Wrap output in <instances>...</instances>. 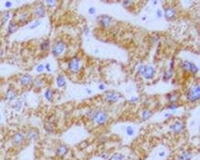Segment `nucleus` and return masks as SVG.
Returning a JSON list of instances; mask_svg holds the SVG:
<instances>
[{
  "instance_id": "nucleus-1",
  "label": "nucleus",
  "mask_w": 200,
  "mask_h": 160,
  "mask_svg": "<svg viewBox=\"0 0 200 160\" xmlns=\"http://www.w3.org/2000/svg\"><path fill=\"white\" fill-rule=\"evenodd\" d=\"M186 98L189 102L195 103L200 98V86L199 84H195L186 92Z\"/></svg>"
},
{
  "instance_id": "nucleus-2",
  "label": "nucleus",
  "mask_w": 200,
  "mask_h": 160,
  "mask_svg": "<svg viewBox=\"0 0 200 160\" xmlns=\"http://www.w3.org/2000/svg\"><path fill=\"white\" fill-rule=\"evenodd\" d=\"M65 49H66V44L64 41H62V40H59V41H56L53 44L52 54L55 57H59L65 51Z\"/></svg>"
},
{
  "instance_id": "nucleus-3",
  "label": "nucleus",
  "mask_w": 200,
  "mask_h": 160,
  "mask_svg": "<svg viewBox=\"0 0 200 160\" xmlns=\"http://www.w3.org/2000/svg\"><path fill=\"white\" fill-rule=\"evenodd\" d=\"M109 116L108 114L103 110H97L96 114L94 116V118H93L92 121H94L97 125H104L106 123V121H108Z\"/></svg>"
},
{
  "instance_id": "nucleus-4",
  "label": "nucleus",
  "mask_w": 200,
  "mask_h": 160,
  "mask_svg": "<svg viewBox=\"0 0 200 160\" xmlns=\"http://www.w3.org/2000/svg\"><path fill=\"white\" fill-rule=\"evenodd\" d=\"M80 59H79L78 57H72L68 63V70L71 73H78L80 70Z\"/></svg>"
},
{
  "instance_id": "nucleus-5",
  "label": "nucleus",
  "mask_w": 200,
  "mask_h": 160,
  "mask_svg": "<svg viewBox=\"0 0 200 160\" xmlns=\"http://www.w3.org/2000/svg\"><path fill=\"white\" fill-rule=\"evenodd\" d=\"M180 67L184 70V71H189L191 73H194V74H196V73L198 72V68L197 66L194 63H192L190 61H184L182 62L181 64H180Z\"/></svg>"
},
{
  "instance_id": "nucleus-6",
  "label": "nucleus",
  "mask_w": 200,
  "mask_h": 160,
  "mask_svg": "<svg viewBox=\"0 0 200 160\" xmlns=\"http://www.w3.org/2000/svg\"><path fill=\"white\" fill-rule=\"evenodd\" d=\"M184 128H185L184 123L183 121H177L170 126V131L173 134H179V133H181L184 130Z\"/></svg>"
},
{
  "instance_id": "nucleus-7",
  "label": "nucleus",
  "mask_w": 200,
  "mask_h": 160,
  "mask_svg": "<svg viewBox=\"0 0 200 160\" xmlns=\"http://www.w3.org/2000/svg\"><path fill=\"white\" fill-rule=\"evenodd\" d=\"M120 97H121V95H120L119 93L114 92V91H109L107 93H105V95H104V100L109 103L117 102L120 99Z\"/></svg>"
},
{
  "instance_id": "nucleus-8",
  "label": "nucleus",
  "mask_w": 200,
  "mask_h": 160,
  "mask_svg": "<svg viewBox=\"0 0 200 160\" xmlns=\"http://www.w3.org/2000/svg\"><path fill=\"white\" fill-rule=\"evenodd\" d=\"M97 22L102 28H108L112 22V19L107 15H102L97 18Z\"/></svg>"
},
{
  "instance_id": "nucleus-9",
  "label": "nucleus",
  "mask_w": 200,
  "mask_h": 160,
  "mask_svg": "<svg viewBox=\"0 0 200 160\" xmlns=\"http://www.w3.org/2000/svg\"><path fill=\"white\" fill-rule=\"evenodd\" d=\"M25 139V135L23 134L22 132H16L15 134H13L12 138H11V142L12 144L15 146H19L21 145Z\"/></svg>"
},
{
  "instance_id": "nucleus-10",
  "label": "nucleus",
  "mask_w": 200,
  "mask_h": 160,
  "mask_svg": "<svg viewBox=\"0 0 200 160\" xmlns=\"http://www.w3.org/2000/svg\"><path fill=\"white\" fill-rule=\"evenodd\" d=\"M68 151H69V149L68 147V145L63 144V143L59 144L56 149V156L57 157H64L68 155Z\"/></svg>"
},
{
  "instance_id": "nucleus-11",
  "label": "nucleus",
  "mask_w": 200,
  "mask_h": 160,
  "mask_svg": "<svg viewBox=\"0 0 200 160\" xmlns=\"http://www.w3.org/2000/svg\"><path fill=\"white\" fill-rule=\"evenodd\" d=\"M164 17L167 21H172L176 17V9L172 6H168L164 10Z\"/></svg>"
},
{
  "instance_id": "nucleus-12",
  "label": "nucleus",
  "mask_w": 200,
  "mask_h": 160,
  "mask_svg": "<svg viewBox=\"0 0 200 160\" xmlns=\"http://www.w3.org/2000/svg\"><path fill=\"white\" fill-rule=\"evenodd\" d=\"M143 77L147 80H150L152 79L153 77H154L155 75V70L154 68H153L152 66L150 65H148V66H146V68H145V71L143 73Z\"/></svg>"
},
{
  "instance_id": "nucleus-13",
  "label": "nucleus",
  "mask_w": 200,
  "mask_h": 160,
  "mask_svg": "<svg viewBox=\"0 0 200 160\" xmlns=\"http://www.w3.org/2000/svg\"><path fill=\"white\" fill-rule=\"evenodd\" d=\"M19 83L22 86H29L32 83V77L30 74H24L19 79Z\"/></svg>"
},
{
  "instance_id": "nucleus-14",
  "label": "nucleus",
  "mask_w": 200,
  "mask_h": 160,
  "mask_svg": "<svg viewBox=\"0 0 200 160\" xmlns=\"http://www.w3.org/2000/svg\"><path fill=\"white\" fill-rule=\"evenodd\" d=\"M192 158V154L190 151H183L181 154H179L178 156H176L174 160H191Z\"/></svg>"
},
{
  "instance_id": "nucleus-15",
  "label": "nucleus",
  "mask_w": 200,
  "mask_h": 160,
  "mask_svg": "<svg viewBox=\"0 0 200 160\" xmlns=\"http://www.w3.org/2000/svg\"><path fill=\"white\" fill-rule=\"evenodd\" d=\"M39 136V131L36 129H31L28 131L27 134H26V137H27L28 140H31V141H33V140H36Z\"/></svg>"
},
{
  "instance_id": "nucleus-16",
  "label": "nucleus",
  "mask_w": 200,
  "mask_h": 160,
  "mask_svg": "<svg viewBox=\"0 0 200 160\" xmlns=\"http://www.w3.org/2000/svg\"><path fill=\"white\" fill-rule=\"evenodd\" d=\"M35 15L38 18H43L45 16V8L43 4L39 5L35 9Z\"/></svg>"
},
{
  "instance_id": "nucleus-17",
  "label": "nucleus",
  "mask_w": 200,
  "mask_h": 160,
  "mask_svg": "<svg viewBox=\"0 0 200 160\" xmlns=\"http://www.w3.org/2000/svg\"><path fill=\"white\" fill-rule=\"evenodd\" d=\"M56 129V126H55V122L54 121H48L47 122H45L44 123V130L46 132H48V133H53L54 132Z\"/></svg>"
},
{
  "instance_id": "nucleus-18",
  "label": "nucleus",
  "mask_w": 200,
  "mask_h": 160,
  "mask_svg": "<svg viewBox=\"0 0 200 160\" xmlns=\"http://www.w3.org/2000/svg\"><path fill=\"white\" fill-rule=\"evenodd\" d=\"M19 29V24L17 22H15L14 21H11L9 24V27H8V32L9 34H12V33H14L18 31Z\"/></svg>"
},
{
  "instance_id": "nucleus-19",
  "label": "nucleus",
  "mask_w": 200,
  "mask_h": 160,
  "mask_svg": "<svg viewBox=\"0 0 200 160\" xmlns=\"http://www.w3.org/2000/svg\"><path fill=\"white\" fill-rule=\"evenodd\" d=\"M15 98H16L15 91L13 89H9L6 94V99L8 100V101H12V100H14Z\"/></svg>"
},
{
  "instance_id": "nucleus-20",
  "label": "nucleus",
  "mask_w": 200,
  "mask_h": 160,
  "mask_svg": "<svg viewBox=\"0 0 200 160\" xmlns=\"http://www.w3.org/2000/svg\"><path fill=\"white\" fill-rule=\"evenodd\" d=\"M29 22V14L28 13H21L19 17V22L21 24H26Z\"/></svg>"
},
{
  "instance_id": "nucleus-21",
  "label": "nucleus",
  "mask_w": 200,
  "mask_h": 160,
  "mask_svg": "<svg viewBox=\"0 0 200 160\" xmlns=\"http://www.w3.org/2000/svg\"><path fill=\"white\" fill-rule=\"evenodd\" d=\"M56 83L58 87H65V79L64 75H58L56 78Z\"/></svg>"
},
{
  "instance_id": "nucleus-22",
  "label": "nucleus",
  "mask_w": 200,
  "mask_h": 160,
  "mask_svg": "<svg viewBox=\"0 0 200 160\" xmlns=\"http://www.w3.org/2000/svg\"><path fill=\"white\" fill-rule=\"evenodd\" d=\"M44 97L46 100H48V101H53V99H54V92H53L52 89L48 88L45 90V93H44Z\"/></svg>"
},
{
  "instance_id": "nucleus-23",
  "label": "nucleus",
  "mask_w": 200,
  "mask_h": 160,
  "mask_svg": "<svg viewBox=\"0 0 200 160\" xmlns=\"http://www.w3.org/2000/svg\"><path fill=\"white\" fill-rule=\"evenodd\" d=\"M153 115V112L149 109H145L143 112H142V114H141V118H142V121H147V119H149V118H151Z\"/></svg>"
},
{
  "instance_id": "nucleus-24",
  "label": "nucleus",
  "mask_w": 200,
  "mask_h": 160,
  "mask_svg": "<svg viewBox=\"0 0 200 160\" xmlns=\"http://www.w3.org/2000/svg\"><path fill=\"white\" fill-rule=\"evenodd\" d=\"M50 48V41L49 40H43V41L40 44V49L42 51H48Z\"/></svg>"
},
{
  "instance_id": "nucleus-25",
  "label": "nucleus",
  "mask_w": 200,
  "mask_h": 160,
  "mask_svg": "<svg viewBox=\"0 0 200 160\" xmlns=\"http://www.w3.org/2000/svg\"><path fill=\"white\" fill-rule=\"evenodd\" d=\"M172 75H173V72H172V69L166 70L164 72V74H163V80H164V81H169V80L172 77Z\"/></svg>"
},
{
  "instance_id": "nucleus-26",
  "label": "nucleus",
  "mask_w": 200,
  "mask_h": 160,
  "mask_svg": "<svg viewBox=\"0 0 200 160\" xmlns=\"http://www.w3.org/2000/svg\"><path fill=\"white\" fill-rule=\"evenodd\" d=\"M33 84H34L35 87H42L43 85V80L41 78H36L34 81H32Z\"/></svg>"
},
{
  "instance_id": "nucleus-27",
  "label": "nucleus",
  "mask_w": 200,
  "mask_h": 160,
  "mask_svg": "<svg viewBox=\"0 0 200 160\" xmlns=\"http://www.w3.org/2000/svg\"><path fill=\"white\" fill-rule=\"evenodd\" d=\"M9 11H5L3 14H2V17H1V24H4L6 23V22H8V19H9Z\"/></svg>"
},
{
  "instance_id": "nucleus-28",
  "label": "nucleus",
  "mask_w": 200,
  "mask_h": 160,
  "mask_svg": "<svg viewBox=\"0 0 200 160\" xmlns=\"http://www.w3.org/2000/svg\"><path fill=\"white\" fill-rule=\"evenodd\" d=\"M167 98H168V100L171 103H175V101L178 98V95H175L174 93H171V94L167 95Z\"/></svg>"
},
{
  "instance_id": "nucleus-29",
  "label": "nucleus",
  "mask_w": 200,
  "mask_h": 160,
  "mask_svg": "<svg viewBox=\"0 0 200 160\" xmlns=\"http://www.w3.org/2000/svg\"><path fill=\"white\" fill-rule=\"evenodd\" d=\"M109 160H125V156L122 155V154H115V155H112L110 158H109Z\"/></svg>"
},
{
  "instance_id": "nucleus-30",
  "label": "nucleus",
  "mask_w": 200,
  "mask_h": 160,
  "mask_svg": "<svg viewBox=\"0 0 200 160\" xmlns=\"http://www.w3.org/2000/svg\"><path fill=\"white\" fill-rule=\"evenodd\" d=\"M21 106H22V103L21 100H17L16 103L13 105V108H14L15 110H19L21 108Z\"/></svg>"
},
{
  "instance_id": "nucleus-31",
  "label": "nucleus",
  "mask_w": 200,
  "mask_h": 160,
  "mask_svg": "<svg viewBox=\"0 0 200 160\" xmlns=\"http://www.w3.org/2000/svg\"><path fill=\"white\" fill-rule=\"evenodd\" d=\"M125 131H126V134H127L128 136H133L135 134V130H134V128H133V127H131V126H129V127L126 128Z\"/></svg>"
},
{
  "instance_id": "nucleus-32",
  "label": "nucleus",
  "mask_w": 200,
  "mask_h": 160,
  "mask_svg": "<svg viewBox=\"0 0 200 160\" xmlns=\"http://www.w3.org/2000/svg\"><path fill=\"white\" fill-rule=\"evenodd\" d=\"M122 4L126 9H131L132 6H134V2H133V1H123Z\"/></svg>"
},
{
  "instance_id": "nucleus-33",
  "label": "nucleus",
  "mask_w": 200,
  "mask_h": 160,
  "mask_svg": "<svg viewBox=\"0 0 200 160\" xmlns=\"http://www.w3.org/2000/svg\"><path fill=\"white\" fill-rule=\"evenodd\" d=\"M40 24H41V21H39V19H37V21H35V22H34V23H32L29 28H30L31 30H32V29H35V28H37V27H38V26H39Z\"/></svg>"
},
{
  "instance_id": "nucleus-34",
  "label": "nucleus",
  "mask_w": 200,
  "mask_h": 160,
  "mask_svg": "<svg viewBox=\"0 0 200 160\" xmlns=\"http://www.w3.org/2000/svg\"><path fill=\"white\" fill-rule=\"evenodd\" d=\"M44 70V65L43 64H39L37 67H36V71L38 73H41Z\"/></svg>"
},
{
  "instance_id": "nucleus-35",
  "label": "nucleus",
  "mask_w": 200,
  "mask_h": 160,
  "mask_svg": "<svg viewBox=\"0 0 200 160\" xmlns=\"http://www.w3.org/2000/svg\"><path fill=\"white\" fill-rule=\"evenodd\" d=\"M145 68H146V66L145 65H141V66H139L138 67V69H137V74H143L144 71H145Z\"/></svg>"
},
{
  "instance_id": "nucleus-36",
  "label": "nucleus",
  "mask_w": 200,
  "mask_h": 160,
  "mask_svg": "<svg viewBox=\"0 0 200 160\" xmlns=\"http://www.w3.org/2000/svg\"><path fill=\"white\" fill-rule=\"evenodd\" d=\"M46 5L48 6H55L57 3V1H55V0H47V1L45 2Z\"/></svg>"
},
{
  "instance_id": "nucleus-37",
  "label": "nucleus",
  "mask_w": 200,
  "mask_h": 160,
  "mask_svg": "<svg viewBox=\"0 0 200 160\" xmlns=\"http://www.w3.org/2000/svg\"><path fill=\"white\" fill-rule=\"evenodd\" d=\"M167 108H168L169 109H171V110H174V109H176V108H178V105H177L175 103H171L170 105H168Z\"/></svg>"
},
{
  "instance_id": "nucleus-38",
  "label": "nucleus",
  "mask_w": 200,
  "mask_h": 160,
  "mask_svg": "<svg viewBox=\"0 0 200 160\" xmlns=\"http://www.w3.org/2000/svg\"><path fill=\"white\" fill-rule=\"evenodd\" d=\"M44 69L47 70V71H51V65L49 64V63H46L45 65H44Z\"/></svg>"
},
{
  "instance_id": "nucleus-39",
  "label": "nucleus",
  "mask_w": 200,
  "mask_h": 160,
  "mask_svg": "<svg viewBox=\"0 0 200 160\" xmlns=\"http://www.w3.org/2000/svg\"><path fill=\"white\" fill-rule=\"evenodd\" d=\"M95 12H96L95 8H90L89 9V13H90V14H95Z\"/></svg>"
},
{
  "instance_id": "nucleus-40",
  "label": "nucleus",
  "mask_w": 200,
  "mask_h": 160,
  "mask_svg": "<svg viewBox=\"0 0 200 160\" xmlns=\"http://www.w3.org/2000/svg\"><path fill=\"white\" fill-rule=\"evenodd\" d=\"M157 16L161 19V18H162V16H163V14H162V10H157Z\"/></svg>"
},
{
  "instance_id": "nucleus-41",
  "label": "nucleus",
  "mask_w": 200,
  "mask_h": 160,
  "mask_svg": "<svg viewBox=\"0 0 200 160\" xmlns=\"http://www.w3.org/2000/svg\"><path fill=\"white\" fill-rule=\"evenodd\" d=\"M138 101V97H132L130 100V103H137Z\"/></svg>"
},
{
  "instance_id": "nucleus-42",
  "label": "nucleus",
  "mask_w": 200,
  "mask_h": 160,
  "mask_svg": "<svg viewBox=\"0 0 200 160\" xmlns=\"http://www.w3.org/2000/svg\"><path fill=\"white\" fill-rule=\"evenodd\" d=\"M5 6H6V8H11V6H12V3L10 1H6V4H5Z\"/></svg>"
},
{
  "instance_id": "nucleus-43",
  "label": "nucleus",
  "mask_w": 200,
  "mask_h": 160,
  "mask_svg": "<svg viewBox=\"0 0 200 160\" xmlns=\"http://www.w3.org/2000/svg\"><path fill=\"white\" fill-rule=\"evenodd\" d=\"M99 89H100V90H102V91L105 90V85H104V84H100V85H99Z\"/></svg>"
},
{
  "instance_id": "nucleus-44",
  "label": "nucleus",
  "mask_w": 200,
  "mask_h": 160,
  "mask_svg": "<svg viewBox=\"0 0 200 160\" xmlns=\"http://www.w3.org/2000/svg\"><path fill=\"white\" fill-rule=\"evenodd\" d=\"M3 55H4V51L2 49H0V58L3 57Z\"/></svg>"
},
{
  "instance_id": "nucleus-45",
  "label": "nucleus",
  "mask_w": 200,
  "mask_h": 160,
  "mask_svg": "<svg viewBox=\"0 0 200 160\" xmlns=\"http://www.w3.org/2000/svg\"><path fill=\"white\" fill-rule=\"evenodd\" d=\"M159 156H162H162H165V152H162V153H159Z\"/></svg>"
},
{
  "instance_id": "nucleus-46",
  "label": "nucleus",
  "mask_w": 200,
  "mask_h": 160,
  "mask_svg": "<svg viewBox=\"0 0 200 160\" xmlns=\"http://www.w3.org/2000/svg\"><path fill=\"white\" fill-rule=\"evenodd\" d=\"M87 92H88V94H91V91L90 89H87Z\"/></svg>"
},
{
  "instance_id": "nucleus-47",
  "label": "nucleus",
  "mask_w": 200,
  "mask_h": 160,
  "mask_svg": "<svg viewBox=\"0 0 200 160\" xmlns=\"http://www.w3.org/2000/svg\"><path fill=\"white\" fill-rule=\"evenodd\" d=\"M170 117V114H168V113H167V114H165V118H169Z\"/></svg>"
},
{
  "instance_id": "nucleus-48",
  "label": "nucleus",
  "mask_w": 200,
  "mask_h": 160,
  "mask_svg": "<svg viewBox=\"0 0 200 160\" xmlns=\"http://www.w3.org/2000/svg\"><path fill=\"white\" fill-rule=\"evenodd\" d=\"M173 66H174V63H173V62H172V63H171V68H172Z\"/></svg>"
},
{
  "instance_id": "nucleus-49",
  "label": "nucleus",
  "mask_w": 200,
  "mask_h": 160,
  "mask_svg": "<svg viewBox=\"0 0 200 160\" xmlns=\"http://www.w3.org/2000/svg\"><path fill=\"white\" fill-rule=\"evenodd\" d=\"M0 121H1V115H0Z\"/></svg>"
}]
</instances>
